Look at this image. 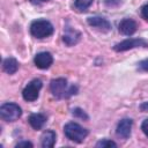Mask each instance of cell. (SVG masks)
<instances>
[{"label": "cell", "instance_id": "6da1fadb", "mask_svg": "<svg viewBox=\"0 0 148 148\" xmlns=\"http://www.w3.org/2000/svg\"><path fill=\"white\" fill-rule=\"evenodd\" d=\"M50 89H51L53 96H56L57 98H67L74 94H76V91H77V88L75 86L68 87L67 81L62 77L53 79L50 83Z\"/></svg>", "mask_w": 148, "mask_h": 148}, {"label": "cell", "instance_id": "7a4b0ae2", "mask_svg": "<svg viewBox=\"0 0 148 148\" xmlns=\"http://www.w3.org/2000/svg\"><path fill=\"white\" fill-rule=\"evenodd\" d=\"M30 32L36 38H46L53 34V25L47 20H36L30 25Z\"/></svg>", "mask_w": 148, "mask_h": 148}, {"label": "cell", "instance_id": "3957f363", "mask_svg": "<svg viewBox=\"0 0 148 148\" xmlns=\"http://www.w3.org/2000/svg\"><path fill=\"white\" fill-rule=\"evenodd\" d=\"M64 132H65V135L74 141V142H77V143H81L88 135V131L86 128H83L81 125L76 124V123H68L65 125L64 127Z\"/></svg>", "mask_w": 148, "mask_h": 148}, {"label": "cell", "instance_id": "277c9868", "mask_svg": "<svg viewBox=\"0 0 148 148\" xmlns=\"http://www.w3.org/2000/svg\"><path fill=\"white\" fill-rule=\"evenodd\" d=\"M22 114L21 108L15 103H5L0 108V117L6 121H15Z\"/></svg>", "mask_w": 148, "mask_h": 148}, {"label": "cell", "instance_id": "5b68a950", "mask_svg": "<svg viewBox=\"0 0 148 148\" xmlns=\"http://www.w3.org/2000/svg\"><path fill=\"white\" fill-rule=\"evenodd\" d=\"M42 86H43V84H42V81H40L39 79H35V80H32L31 82H29V83L24 87V89H23V91H22L23 98H24L25 101H28V102H34V101H36V99L38 98L39 90H40Z\"/></svg>", "mask_w": 148, "mask_h": 148}, {"label": "cell", "instance_id": "8992f818", "mask_svg": "<svg viewBox=\"0 0 148 148\" xmlns=\"http://www.w3.org/2000/svg\"><path fill=\"white\" fill-rule=\"evenodd\" d=\"M140 46L147 47L148 43L142 38H127V39L116 44L113 46V50L117 52H123V51H127V50H131L134 47H140Z\"/></svg>", "mask_w": 148, "mask_h": 148}, {"label": "cell", "instance_id": "52a82bcc", "mask_svg": "<svg viewBox=\"0 0 148 148\" xmlns=\"http://www.w3.org/2000/svg\"><path fill=\"white\" fill-rule=\"evenodd\" d=\"M34 62L35 65L40 68V69H46L49 68L52 62H53V57L50 52H39L35 56V59H34Z\"/></svg>", "mask_w": 148, "mask_h": 148}, {"label": "cell", "instance_id": "ba28073f", "mask_svg": "<svg viewBox=\"0 0 148 148\" xmlns=\"http://www.w3.org/2000/svg\"><path fill=\"white\" fill-rule=\"evenodd\" d=\"M88 24L90 27H94V28H97L104 32H108L111 30V24L110 22L104 18V17H99V16H92V17H88L87 20Z\"/></svg>", "mask_w": 148, "mask_h": 148}, {"label": "cell", "instance_id": "9c48e42d", "mask_svg": "<svg viewBox=\"0 0 148 148\" xmlns=\"http://www.w3.org/2000/svg\"><path fill=\"white\" fill-rule=\"evenodd\" d=\"M136 22L132 18H124L120 21V23L118 24V30L119 32H121L123 35L126 36H131L136 31Z\"/></svg>", "mask_w": 148, "mask_h": 148}, {"label": "cell", "instance_id": "30bf717a", "mask_svg": "<svg viewBox=\"0 0 148 148\" xmlns=\"http://www.w3.org/2000/svg\"><path fill=\"white\" fill-rule=\"evenodd\" d=\"M132 125H133V121L132 119H128V118H125V119H121L118 125H117V135L123 138V139H127L131 134V130H132Z\"/></svg>", "mask_w": 148, "mask_h": 148}, {"label": "cell", "instance_id": "8fae6325", "mask_svg": "<svg viewBox=\"0 0 148 148\" xmlns=\"http://www.w3.org/2000/svg\"><path fill=\"white\" fill-rule=\"evenodd\" d=\"M80 38H81V34H80L77 30L72 29V28H69V27L66 28L65 34H64V37H62L64 42H65L67 45H69V46L76 44V43L80 40Z\"/></svg>", "mask_w": 148, "mask_h": 148}, {"label": "cell", "instance_id": "7c38bea8", "mask_svg": "<svg viewBox=\"0 0 148 148\" xmlns=\"http://www.w3.org/2000/svg\"><path fill=\"white\" fill-rule=\"evenodd\" d=\"M46 123V117L43 113H32L29 117V124L34 130H40Z\"/></svg>", "mask_w": 148, "mask_h": 148}, {"label": "cell", "instance_id": "4fadbf2b", "mask_svg": "<svg viewBox=\"0 0 148 148\" xmlns=\"http://www.w3.org/2000/svg\"><path fill=\"white\" fill-rule=\"evenodd\" d=\"M2 68L7 74H14L18 69V62L15 58H7L3 60Z\"/></svg>", "mask_w": 148, "mask_h": 148}, {"label": "cell", "instance_id": "5bb4252c", "mask_svg": "<svg viewBox=\"0 0 148 148\" xmlns=\"http://www.w3.org/2000/svg\"><path fill=\"white\" fill-rule=\"evenodd\" d=\"M56 143V133L53 131H46L42 135V146L44 148H51Z\"/></svg>", "mask_w": 148, "mask_h": 148}, {"label": "cell", "instance_id": "9a60e30c", "mask_svg": "<svg viewBox=\"0 0 148 148\" xmlns=\"http://www.w3.org/2000/svg\"><path fill=\"white\" fill-rule=\"evenodd\" d=\"M94 0H74V8L77 12H84L87 10Z\"/></svg>", "mask_w": 148, "mask_h": 148}, {"label": "cell", "instance_id": "2e32d148", "mask_svg": "<svg viewBox=\"0 0 148 148\" xmlns=\"http://www.w3.org/2000/svg\"><path fill=\"white\" fill-rule=\"evenodd\" d=\"M96 147H99V148H106V147H117V143L111 141V140H101L96 143Z\"/></svg>", "mask_w": 148, "mask_h": 148}, {"label": "cell", "instance_id": "e0dca14e", "mask_svg": "<svg viewBox=\"0 0 148 148\" xmlns=\"http://www.w3.org/2000/svg\"><path fill=\"white\" fill-rule=\"evenodd\" d=\"M72 113H73V116H75V117H79V118H82V119H88V116L86 114V112H84L82 109H80V108L74 109Z\"/></svg>", "mask_w": 148, "mask_h": 148}, {"label": "cell", "instance_id": "ac0fdd59", "mask_svg": "<svg viewBox=\"0 0 148 148\" xmlns=\"http://www.w3.org/2000/svg\"><path fill=\"white\" fill-rule=\"evenodd\" d=\"M141 130H142V132L148 136V118L142 121V124H141Z\"/></svg>", "mask_w": 148, "mask_h": 148}, {"label": "cell", "instance_id": "d6986e66", "mask_svg": "<svg viewBox=\"0 0 148 148\" xmlns=\"http://www.w3.org/2000/svg\"><path fill=\"white\" fill-rule=\"evenodd\" d=\"M139 68H140L141 71H146V72H148V59L142 60V61L139 64Z\"/></svg>", "mask_w": 148, "mask_h": 148}, {"label": "cell", "instance_id": "ffe728a7", "mask_svg": "<svg viewBox=\"0 0 148 148\" xmlns=\"http://www.w3.org/2000/svg\"><path fill=\"white\" fill-rule=\"evenodd\" d=\"M141 14H142L143 18L148 21V3L145 5V6H142V8H141Z\"/></svg>", "mask_w": 148, "mask_h": 148}, {"label": "cell", "instance_id": "44dd1931", "mask_svg": "<svg viewBox=\"0 0 148 148\" xmlns=\"http://www.w3.org/2000/svg\"><path fill=\"white\" fill-rule=\"evenodd\" d=\"M21 147H32V143L29 141H22L16 145V148H21Z\"/></svg>", "mask_w": 148, "mask_h": 148}, {"label": "cell", "instance_id": "7402d4cb", "mask_svg": "<svg viewBox=\"0 0 148 148\" xmlns=\"http://www.w3.org/2000/svg\"><path fill=\"white\" fill-rule=\"evenodd\" d=\"M140 110L143 112H148V102H145L140 105Z\"/></svg>", "mask_w": 148, "mask_h": 148}, {"label": "cell", "instance_id": "603a6c76", "mask_svg": "<svg viewBox=\"0 0 148 148\" xmlns=\"http://www.w3.org/2000/svg\"><path fill=\"white\" fill-rule=\"evenodd\" d=\"M39 1H47V0H39Z\"/></svg>", "mask_w": 148, "mask_h": 148}]
</instances>
